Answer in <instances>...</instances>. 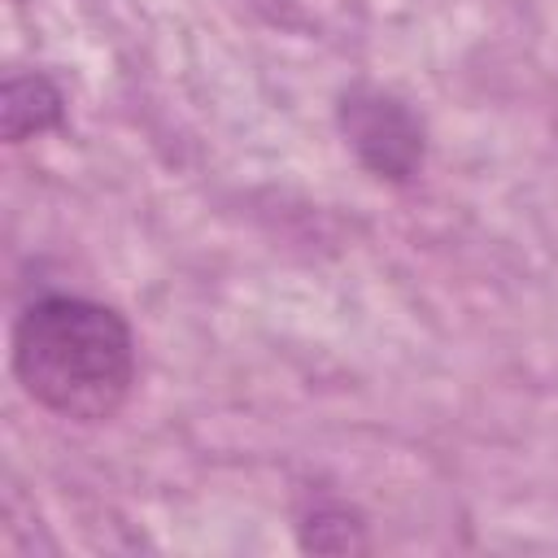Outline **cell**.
Returning a JSON list of instances; mask_svg holds the SVG:
<instances>
[{
  "label": "cell",
  "mask_w": 558,
  "mask_h": 558,
  "mask_svg": "<svg viewBox=\"0 0 558 558\" xmlns=\"http://www.w3.org/2000/svg\"><path fill=\"white\" fill-rule=\"evenodd\" d=\"M301 545L305 549H318V554H349V549H362L366 536H362V523L357 514H349L344 506H314L301 523Z\"/></svg>",
  "instance_id": "obj_4"
},
{
  "label": "cell",
  "mask_w": 558,
  "mask_h": 558,
  "mask_svg": "<svg viewBox=\"0 0 558 558\" xmlns=\"http://www.w3.org/2000/svg\"><path fill=\"white\" fill-rule=\"evenodd\" d=\"M13 375L48 414L105 423L131 397L135 336L113 305L52 292L13 323Z\"/></svg>",
  "instance_id": "obj_1"
},
{
  "label": "cell",
  "mask_w": 558,
  "mask_h": 558,
  "mask_svg": "<svg viewBox=\"0 0 558 558\" xmlns=\"http://www.w3.org/2000/svg\"><path fill=\"white\" fill-rule=\"evenodd\" d=\"M65 122V96L48 74H9L0 87V135L26 144Z\"/></svg>",
  "instance_id": "obj_3"
},
{
  "label": "cell",
  "mask_w": 558,
  "mask_h": 558,
  "mask_svg": "<svg viewBox=\"0 0 558 558\" xmlns=\"http://www.w3.org/2000/svg\"><path fill=\"white\" fill-rule=\"evenodd\" d=\"M336 122H340V135L353 148V157L375 179L410 183L423 170L427 131L401 96H392L375 83H353L336 100Z\"/></svg>",
  "instance_id": "obj_2"
}]
</instances>
